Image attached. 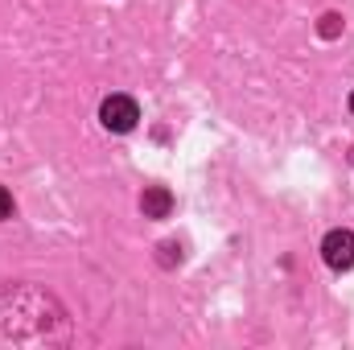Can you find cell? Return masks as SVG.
I'll list each match as a JSON object with an SVG mask.
<instances>
[{"label": "cell", "mask_w": 354, "mask_h": 350, "mask_svg": "<svg viewBox=\"0 0 354 350\" xmlns=\"http://www.w3.org/2000/svg\"><path fill=\"white\" fill-rule=\"evenodd\" d=\"M62 305L25 280L0 284V342H29V338H50V326L62 322Z\"/></svg>", "instance_id": "1"}, {"label": "cell", "mask_w": 354, "mask_h": 350, "mask_svg": "<svg viewBox=\"0 0 354 350\" xmlns=\"http://www.w3.org/2000/svg\"><path fill=\"white\" fill-rule=\"evenodd\" d=\"M99 120H103L107 132H132L136 120H140V107H136L132 95H107L99 103Z\"/></svg>", "instance_id": "2"}, {"label": "cell", "mask_w": 354, "mask_h": 350, "mask_svg": "<svg viewBox=\"0 0 354 350\" xmlns=\"http://www.w3.org/2000/svg\"><path fill=\"white\" fill-rule=\"evenodd\" d=\"M322 260L330 264L334 272H342V268H351L354 264V231H330L326 239H322Z\"/></svg>", "instance_id": "3"}, {"label": "cell", "mask_w": 354, "mask_h": 350, "mask_svg": "<svg viewBox=\"0 0 354 350\" xmlns=\"http://www.w3.org/2000/svg\"><path fill=\"white\" fill-rule=\"evenodd\" d=\"M140 210H145L149 219H165V214L174 210V194H169L165 185H149V190L140 194Z\"/></svg>", "instance_id": "4"}, {"label": "cell", "mask_w": 354, "mask_h": 350, "mask_svg": "<svg viewBox=\"0 0 354 350\" xmlns=\"http://www.w3.org/2000/svg\"><path fill=\"white\" fill-rule=\"evenodd\" d=\"M12 210H17V202H12V194L0 185V223H4V219H12Z\"/></svg>", "instance_id": "5"}, {"label": "cell", "mask_w": 354, "mask_h": 350, "mask_svg": "<svg viewBox=\"0 0 354 350\" xmlns=\"http://www.w3.org/2000/svg\"><path fill=\"white\" fill-rule=\"evenodd\" d=\"M322 33H326V37H334V33H338V17H334V12L326 17V25H322Z\"/></svg>", "instance_id": "6"}, {"label": "cell", "mask_w": 354, "mask_h": 350, "mask_svg": "<svg viewBox=\"0 0 354 350\" xmlns=\"http://www.w3.org/2000/svg\"><path fill=\"white\" fill-rule=\"evenodd\" d=\"M351 111H354V95H351Z\"/></svg>", "instance_id": "7"}]
</instances>
